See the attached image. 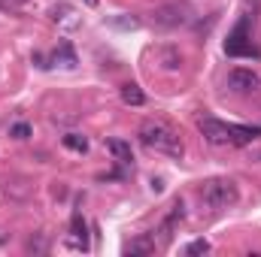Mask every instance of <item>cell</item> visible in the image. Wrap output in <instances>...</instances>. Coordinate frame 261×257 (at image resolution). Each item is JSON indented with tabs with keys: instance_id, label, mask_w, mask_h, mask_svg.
I'll list each match as a JSON object with an SVG mask.
<instances>
[{
	"instance_id": "obj_1",
	"label": "cell",
	"mask_w": 261,
	"mask_h": 257,
	"mask_svg": "<svg viewBox=\"0 0 261 257\" xmlns=\"http://www.w3.org/2000/svg\"><path fill=\"white\" fill-rule=\"evenodd\" d=\"M137 136H140V142H143L146 148H152V151H158V154H167V157H176V160H182V154H186V145H182L179 133L170 127V124L158 121V118L143 121Z\"/></svg>"
},
{
	"instance_id": "obj_2",
	"label": "cell",
	"mask_w": 261,
	"mask_h": 257,
	"mask_svg": "<svg viewBox=\"0 0 261 257\" xmlns=\"http://www.w3.org/2000/svg\"><path fill=\"white\" fill-rule=\"evenodd\" d=\"M237 200H240V191H237V185H234L231 179L216 176V179H206V182L200 185V203H203L206 209H213V212L231 209Z\"/></svg>"
},
{
	"instance_id": "obj_3",
	"label": "cell",
	"mask_w": 261,
	"mask_h": 257,
	"mask_svg": "<svg viewBox=\"0 0 261 257\" xmlns=\"http://www.w3.org/2000/svg\"><path fill=\"white\" fill-rule=\"evenodd\" d=\"M152 21L158 24V27H182V24H189L192 21V6L186 3V0H170V3H161V6H155V12H152Z\"/></svg>"
},
{
	"instance_id": "obj_4",
	"label": "cell",
	"mask_w": 261,
	"mask_h": 257,
	"mask_svg": "<svg viewBox=\"0 0 261 257\" xmlns=\"http://www.w3.org/2000/svg\"><path fill=\"white\" fill-rule=\"evenodd\" d=\"M249 18H252V15H246V18L231 30V37H228V43H225V52L234 55V58H258V49L249 43Z\"/></svg>"
},
{
	"instance_id": "obj_5",
	"label": "cell",
	"mask_w": 261,
	"mask_h": 257,
	"mask_svg": "<svg viewBox=\"0 0 261 257\" xmlns=\"http://www.w3.org/2000/svg\"><path fill=\"white\" fill-rule=\"evenodd\" d=\"M197 130H200L203 139L213 142V145H225V142H231V124H228V121H219V118H213V115L197 118Z\"/></svg>"
},
{
	"instance_id": "obj_6",
	"label": "cell",
	"mask_w": 261,
	"mask_h": 257,
	"mask_svg": "<svg viewBox=\"0 0 261 257\" xmlns=\"http://www.w3.org/2000/svg\"><path fill=\"white\" fill-rule=\"evenodd\" d=\"M228 88H231L234 94H252V91H258L261 88V79H258L255 70H243V67H237V70L228 73Z\"/></svg>"
},
{
	"instance_id": "obj_7",
	"label": "cell",
	"mask_w": 261,
	"mask_h": 257,
	"mask_svg": "<svg viewBox=\"0 0 261 257\" xmlns=\"http://www.w3.org/2000/svg\"><path fill=\"white\" fill-rule=\"evenodd\" d=\"M182 218H186V203L176 200L173 209H170V215H167V218L161 221V227H158V239H161V245H167V242L173 239V233H176V227L182 224Z\"/></svg>"
},
{
	"instance_id": "obj_8",
	"label": "cell",
	"mask_w": 261,
	"mask_h": 257,
	"mask_svg": "<svg viewBox=\"0 0 261 257\" xmlns=\"http://www.w3.org/2000/svg\"><path fill=\"white\" fill-rule=\"evenodd\" d=\"M152 58H155V64L161 67L164 73H176V70L182 67V55H179L173 46H158V49L152 52Z\"/></svg>"
},
{
	"instance_id": "obj_9",
	"label": "cell",
	"mask_w": 261,
	"mask_h": 257,
	"mask_svg": "<svg viewBox=\"0 0 261 257\" xmlns=\"http://www.w3.org/2000/svg\"><path fill=\"white\" fill-rule=\"evenodd\" d=\"M67 248H73V251H88V233H85V221H82V215H73Z\"/></svg>"
},
{
	"instance_id": "obj_10",
	"label": "cell",
	"mask_w": 261,
	"mask_h": 257,
	"mask_svg": "<svg viewBox=\"0 0 261 257\" xmlns=\"http://www.w3.org/2000/svg\"><path fill=\"white\" fill-rule=\"evenodd\" d=\"M107 151L122 164V167H130L134 164V151H130V142L125 139H107Z\"/></svg>"
},
{
	"instance_id": "obj_11",
	"label": "cell",
	"mask_w": 261,
	"mask_h": 257,
	"mask_svg": "<svg viewBox=\"0 0 261 257\" xmlns=\"http://www.w3.org/2000/svg\"><path fill=\"white\" fill-rule=\"evenodd\" d=\"M261 133V127H246V124H231V145H249L255 136Z\"/></svg>"
},
{
	"instance_id": "obj_12",
	"label": "cell",
	"mask_w": 261,
	"mask_h": 257,
	"mask_svg": "<svg viewBox=\"0 0 261 257\" xmlns=\"http://www.w3.org/2000/svg\"><path fill=\"white\" fill-rule=\"evenodd\" d=\"M122 103H125V106H143V103H146L143 88H140V85H134V82L122 85Z\"/></svg>"
},
{
	"instance_id": "obj_13",
	"label": "cell",
	"mask_w": 261,
	"mask_h": 257,
	"mask_svg": "<svg viewBox=\"0 0 261 257\" xmlns=\"http://www.w3.org/2000/svg\"><path fill=\"white\" fill-rule=\"evenodd\" d=\"M155 251V236H137L125 245V254H152Z\"/></svg>"
},
{
	"instance_id": "obj_14",
	"label": "cell",
	"mask_w": 261,
	"mask_h": 257,
	"mask_svg": "<svg viewBox=\"0 0 261 257\" xmlns=\"http://www.w3.org/2000/svg\"><path fill=\"white\" fill-rule=\"evenodd\" d=\"M52 61H55V64H64V67H76V52H73V46H70V43H61V46L55 49Z\"/></svg>"
},
{
	"instance_id": "obj_15",
	"label": "cell",
	"mask_w": 261,
	"mask_h": 257,
	"mask_svg": "<svg viewBox=\"0 0 261 257\" xmlns=\"http://www.w3.org/2000/svg\"><path fill=\"white\" fill-rule=\"evenodd\" d=\"M61 142H64V148H70V151H79V154L88 151V139L82 133H67V136H61Z\"/></svg>"
},
{
	"instance_id": "obj_16",
	"label": "cell",
	"mask_w": 261,
	"mask_h": 257,
	"mask_svg": "<svg viewBox=\"0 0 261 257\" xmlns=\"http://www.w3.org/2000/svg\"><path fill=\"white\" fill-rule=\"evenodd\" d=\"M70 15H76V9H73V6H61V9L55 6V9H52V18H55V21H67V24L73 27V24H76V18H70Z\"/></svg>"
},
{
	"instance_id": "obj_17",
	"label": "cell",
	"mask_w": 261,
	"mask_h": 257,
	"mask_svg": "<svg viewBox=\"0 0 261 257\" xmlns=\"http://www.w3.org/2000/svg\"><path fill=\"white\" fill-rule=\"evenodd\" d=\"M206 251H210V242H206V239H195V242H189V245H186V254H189V257L206 254Z\"/></svg>"
},
{
	"instance_id": "obj_18",
	"label": "cell",
	"mask_w": 261,
	"mask_h": 257,
	"mask_svg": "<svg viewBox=\"0 0 261 257\" xmlns=\"http://www.w3.org/2000/svg\"><path fill=\"white\" fill-rule=\"evenodd\" d=\"M110 24H113V27H122V30H134V27H140V21H137V18H128V15L110 18Z\"/></svg>"
},
{
	"instance_id": "obj_19",
	"label": "cell",
	"mask_w": 261,
	"mask_h": 257,
	"mask_svg": "<svg viewBox=\"0 0 261 257\" xmlns=\"http://www.w3.org/2000/svg\"><path fill=\"white\" fill-rule=\"evenodd\" d=\"M34 130H31V124H24V121H18V124H12L9 127V136H15V139H28Z\"/></svg>"
},
{
	"instance_id": "obj_20",
	"label": "cell",
	"mask_w": 261,
	"mask_h": 257,
	"mask_svg": "<svg viewBox=\"0 0 261 257\" xmlns=\"http://www.w3.org/2000/svg\"><path fill=\"white\" fill-rule=\"evenodd\" d=\"M243 3H246V9H249V12H252V18H255V15H258V9H261V0H243Z\"/></svg>"
},
{
	"instance_id": "obj_21",
	"label": "cell",
	"mask_w": 261,
	"mask_h": 257,
	"mask_svg": "<svg viewBox=\"0 0 261 257\" xmlns=\"http://www.w3.org/2000/svg\"><path fill=\"white\" fill-rule=\"evenodd\" d=\"M85 3H88V6H97V0H85Z\"/></svg>"
},
{
	"instance_id": "obj_22",
	"label": "cell",
	"mask_w": 261,
	"mask_h": 257,
	"mask_svg": "<svg viewBox=\"0 0 261 257\" xmlns=\"http://www.w3.org/2000/svg\"><path fill=\"white\" fill-rule=\"evenodd\" d=\"M12 3H24V0H12Z\"/></svg>"
}]
</instances>
